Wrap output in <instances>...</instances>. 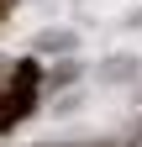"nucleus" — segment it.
<instances>
[{
    "label": "nucleus",
    "instance_id": "2",
    "mask_svg": "<svg viewBox=\"0 0 142 147\" xmlns=\"http://www.w3.org/2000/svg\"><path fill=\"white\" fill-rule=\"evenodd\" d=\"M26 110V100H16V95H0V126H11L16 116Z\"/></svg>",
    "mask_w": 142,
    "mask_h": 147
},
{
    "label": "nucleus",
    "instance_id": "3",
    "mask_svg": "<svg viewBox=\"0 0 142 147\" xmlns=\"http://www.w3.org/2000/svg\"><path fill=\"white\" fill-rule=\"evenodd\" d=\"M42 47H63V53H68V47H74V37H68V32H47Z\"/></svg>",
    "mask_w": 142,
    "mask_h": 147
},
{
    "label": "nucleus",
    "instance_id": "1",
    "mask_svg": "<svg viewBox=\"0 0 142 147\" xmlns=\"http://www.w3.org/2000/svg\"><path fill=\"white\" fill-rule=\"evenodd\" d=\"M132 74H137L132 58H105V79H132Z\"/></svg>",
    "mask_w": 142,
    "mask_h": 147
}]
</instances>
